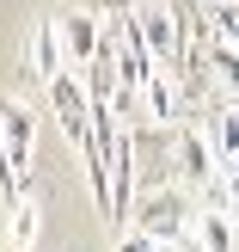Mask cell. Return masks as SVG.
<instances>
[{
	"label": "cell",
	"instance_id": "14",
	"mask_svg": "<svg viewBox=\"0 0 239 252\" xmlns=\"http://www.w3.org/2000/svg\"><path fill=\"white\" fill-rule=\"evenodd\" d=\"M147 6H154V12H172V6H178V0H147Z\"/></svg>",
	"mask_w": 239,
	"mask_h": 252
},
{
	"label": "cell",
	"instance_id": "4",
	"mask_svg": "<svg viewBox=\"0 0 239 252\" xmlns=\"http://www.w3.org/2000/svg\"><path fill=\"white\" fill-rule=\"evenodd\" d=\"M61 43H68V68H92L105 49V25L92 6H68L61 12Z\"/></svg>",
	"mask_w": 239,
	"mask_h": 252
},
{
	"label": "cell",
	"instance_id": "2",
	"mask_svg": "<svg viewBox=\"0 0 239 252\" xmlns=\"http://www.w3.org/2000/svg\"><path fill=\"white\" fill-rule=\"evenodd\" d=\"M25 68H31L37 86H49L55 74H68V43H61V19H37L31 37H25Z\"/></svg>",
	"mask_w": 239,
	"mask_h": 252
},
{
	"label": "cell",
	"instance_id": "13",
	"mask_svg": "<svg viewBox=\"0 0 239 252\" xmlns=\"http://www.w3.org/2000/svg\"><path fill=\"white\" fill-rule=\"evenodd\" d=\"M221 179H227V197L239 203V154H233V160H221Z\"/></svg>",
	"mask_w": 239,
	"mask_h": 252
},
{
	"label": "cell",
	"instance_id": "6",
	"mask_svg": "<svg viewBox=\"0 0 239 252\" xmlns=\"http://www.w3.org/2000/svg\"><path fill=\"white\" fill-rule=\"evenodd\" d=\"M178 166L190 185H215V154H209V135H178Z\"/></svg>",
	"mask_w": 239,
	"mask_h": 252
},
{
	"label": "cell",
	"instance_id": "1",
	"mask_svg": "<svg viewBox=\"0 0 239 252\" xmlns=\"http://www.w3.org/2000/svg\"><path fill=\"white\" fill-rule=\"evenodd\" d=\"M49 105H55V117H61V129H68V142L86 154V148H92V93L74 80V68L49 80Z\"/></svg>",
	"mask_w": 239,
	"mask_h": 252
},
{
	"label": "cell",
	"instance_id": "10",
	"mask_svg": "<svg viewBox=\"0 0 239 252\" xmlns=\"http://www.w3.org/2000/svg\"><path fill=\"white\" fill-rule=\"evenodd\" d=\"M141 98H147V117H154V123H172L178 98H172V80H166V74H154V80L141 86Z\"/></svg>",
	"mask_w": 239,
	"mask_h": 252
},
{
	"label": "cell",
	"instance_id": "7",
	"mask_svg": "<svg viewBox=\"0 0 239 252\" xmlns=\"http://www.w3.org/2000/svg\"><path fill=\"white\" fill-rule=\"evenodd\" d=\"M196 246H203V252H233V221H227V209H203V216H196Z\"/></svg>",
	"mask_w": 239,
	"mask_h": 252
},
{
	"label": "cell",
	"instance_id": "15",
	"mask_svg": "<svg viewBox=\"0 0 239 252\" xmlns=\"http://www.w3.org/2000/svg\"><path fill=\"white\" fill-rule=\"evenodd\" d=\"M159 252H178V246H172V240H159Z\"/></svg>",
	"mask_w": 239,
	"mask_h": 252
},
{
	"label": "cell",
	"instance_id": "12",
	"mask_svg": "<svg viewBox=\"0 0 239 252\" xmlns=\"http://www.w3.org/2000/svg\"><path fill=\"white\" fill-rule=\"evenodd\" d=\"M110 252H159V240H154V234H141V228H129V234H123V240L110 246Z\"/></svg>",
	"mask_w": 239,
	"mask_h": 252
},
{
	"label": "cell",
	"instance_id": "5",
	"mask_svg": "<svg viewBox=\"0 0 239 252\" xmlns=\"http://www.w3.org/2000/svg\"><path fill=\"white\" fill-rule=\"evenodd\" d=\"M0 129H6V148H12V166H31V135H37V123H31V111L19 105V98H0Z\"/></svg>",
	"mask_w": 239,
	"mask_h": 252
},
{
	"label": "cell",
	"instance_id": "9",
	"mask_svg": "<svg viewBox=\"0 0 239 252\" xmlns=\"http://www.w3.org/2000/svg\"><path fill=\"white\" fill-rule=\"evenodd\" d=\"M6 240H12V252H31V246H37V203H31V197H25V203H12Z\"/></svg>",
	"mask_w": 239,
	"mask_h": 252
},
{
	"label": "cell",
	"instance_id": "3",
	"mask_svg": "<svg viewBox=\"0 0 239 252\" xmlns=\"http://www.w3.org/2000/svg\"><path fill=\"white\" fill-rule=\"evenodd\" d=\"M184 216H190V203H184V191H172V179H166V191H154L147 203H135L129 228L154 234V240H172V234L184 228Z\"/></svg>",
	"mask_w": 239,
	"mask_h": 252
},
{
	"label": "cell",
	"instance_id": "11",
	"mask_svg": "<svg viewBox=\"0 0 239 252\" xmlns=\"http://www.w3.org/2000/svg\"><path fill=\"white\" fill-rule=\"evenodd\" d=\"M0 197H6V209L25 203V197H19V166H12V148H6V129H0Z\"/></svg>",
	"mask_w": 239,
	"mask_h": 252
},
{
	"label": "cell",
	"instance_id": "8",
	"mask_svg": "<svg viewBox=\"0 0 239 252\" xmlns=\"http://www.w3.org/2000/svg\"><path fill=\"white\" fill-rule=\"evenodd\" d=\"M209 68H215V86H221V93L239 98V49L215 37V43H209Z\"/></svg>",
	"mask_w": 239,
	"mask_h": 252
}]
</instances>
